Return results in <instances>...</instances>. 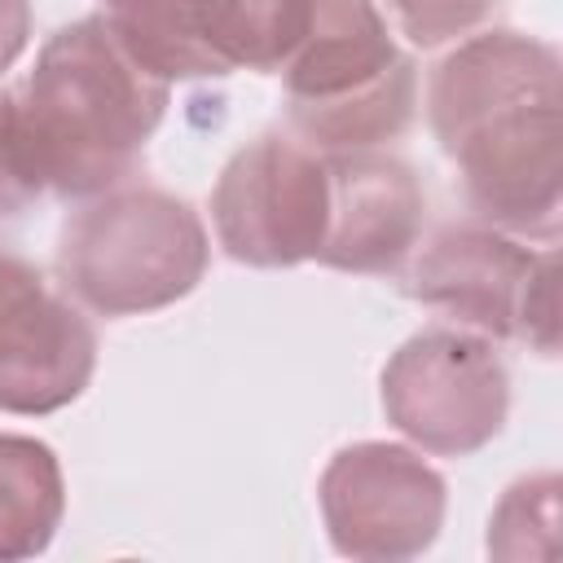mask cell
<instances>
[{"instance_id": "obj_10", "label": "cell", "mask_w": 563, "mask_h": 563, "mask_svg": "<svg viewBox=\"0 0 563 563\" xmlns=\"http://www.w3.org/2000/svg\"><path fill=\"white\" fill-rule=\"evenodd\" d=\"M97 369V330L66 295L31 277L0 299V413L44 418L84 396Z\"/></svg>"}, {"instance_id": "obj_11", "label": "cell", "mask_w": 563, "mask_h": 563, "mask_svg": "<svg viewBox=\"0 0 563 563\" xmlns=\"http://www.w3.org/2000/svg\"><path fill=\"white\" fill-rule=\"evenodd\" d=\"M66 515V475L53 444L0 431V563L35 559Z\"/></svg>"}, {"instance_id": "obj_16", "label": "cell", "mask_w": 563, "mask_h": 563, "mask_svg": "<svg viewBox=\"0 0 563 563\" xmlns=\"http://www.w3.org/2000/svg\"><path fill=\"white\" fill-rule=\"evenodd\" d=\"M44 189V176L35 167L22 114H18V92L0 88V216L26 211Z\"/></svg>"}, {"instance_id": "obj_3", "label": "cell", "mask_w": 563, "mask_h": 563, "mask_svg": "<svg viewBox=\"0 0 563 563\" xmlns=\"http://www.w3.org/2000/svg\"><path fill=\"white\" fill-rule=\"evenodd\" d=\"M202 216L154 185H114L84 198L57 238L66 295L97 317H145L180 303L207 273Z\"/></svg>"}, {"instance_id": "obj_14", "label": "cell", "mask_w": 563, "mask_h": 563, "mask_svg": "<svg viewBox=\"0 0 563 563\" xmlns=\"http://www.w3.org/2000/svg\"><path fill=\"white\" fill-rule=\"evenodd\" d=\"M554 493H559V479L550 471L515 479L501 493V501H497V510L488 519V554H497V559H523V554H532V545H528V532L532 528L545 532V537H554V506H559Z\"/></svg>"}, {"instance_id": "obj_7", "label": "cell", "mask_w": 563, "mask_h": 563, "mask_svg": "<svg viewBox=\"0 0 563 563\" xmlns=\"http://www.w3.org/2000/svg\"><path fill=\"white\" fill-rule=\"evenodd\" d=\"M330 220L325 154L264 132L233 150L211 189V229L246 268H295L317 260Z\"/></svg>"}, {"instance_id": "obj_8", "label": "cell", "mask_w": 563, "mask_h": 563, "mask_svg": "<svg viewBox=\"0 0 563 563\" xmlns=\"http://www.w3.org/2000/svg\"><path fill=\"white\" fill-rule=\"evenodd\" d=\"M317 506L325 537L343 559L400 563L435 545L449 488L418 449L356 440L325 462L317 479Z\"/></svg>"}, {"instance_id": "obj_6", "label": "cell", "mask_w": 563, "mask_h": 563, "mask_svg": "<svg viewBox=\"0 0 563 563\" xmlns=\"http://www.w3.org/2000/svg\"><path fill=\"white\" fill-rule=\"evenodd\" d=\"M378 396L387 422L413 449L471 457L506 427L510 374L493 339L466 325H431L387 356Z\"/></svg>"}, {"instance_id": "obj_4", "label": "cell", "mask_w": 563, "mask_h": 563, "mask_svg": "<svg viewBox=\"0 0 563 563\" xmlns=\"http://www.w3.org/2000/svg\"><path fill=\"white\" fill-rule=\"evenodd\" d=\"M290 128L317 154L378 150L418 114L413 57L374 0H312V22L282 66Z\"/></svg>"}, {"instance_id": "obj_12", "label": "cell", "mask_w": 563, "mask_h": 563, "mask_svg": "<svg viewBox=\"0 0 563 563\" xmlns=\"http://www.w3.org/2000/svg\"><path fill=\"white\" fill-rule=\"evenodd\" d=\"M312 22V0H198V40L216 75L282 70Z\"/></svg>"}, {"instance_id": "obj_2", "label": "cell", "mask_w": 563, "mask_h": 563, "mask_svg": "<svg viewBox=\"0 0 563 563\" xmlns=\"http://www.w3.org/2000/svg\"><path fill=\"white\" fill-rule=\"evenodd\" d=\"M13 92L44 189L92 198L141 163L172 84L150 75L101 13H88L44 40Z\"/></svg>"}, {"instance_id": "obj_17", "label": "cell", "mask_w": 563, "mask_h": 563, "mask_svg": "<svg viewBox=\"0 0 563 563\" xmlns=\"http://www.w3.org/2000/svg\"><path fill=\"white\" fill-rule=\"evenodd\" d=\"M31 44V0H0V75L18 66Z\"/></svg>"}, {"instance_id": "obj_5", "label": "cell", "mask_w": 563, "mask_h": 563, "mask_svg": "<svg viewBox=\"0 0 563 563\" xmlns=\"http://www.w3.org/2000/svg\"><path fill=\"white\" fill-rule=\"evenodd\" d=\"M405 290L484 339L528 343L541 356L559 352V255L532 251L506 229L484 220L440 224Z\"/></svg>"}, {"instance_id": "obj_1", "label": "cell", "mask_w": 563, "mask_h": 563, "mask_svg": "<svg viewBox=\"0 0 563 563\" xmlns=\"http://www.w3.org/2000/svg\"><path fill=\"white\" fill-rule=\"evenodd\" d=\"M427 123L484 224L559 238L563 62L554 44L510 26L457 40L427 75Z\"/></svg>"}, {"instance_id": "obj_9", "label": "cell", "mask_w": 563, "mask_h": 563, "mask_svg": "<svg viewBox=\"0 0 563 563\" xmlns=\"http://www.w3.org/2000/svg\"><path fill=\"white\" fill-rule=\"evenodd\" d=\"M330 176V220L317 264L334 273L387 277L396 273L427 224V189L418 172L383 150L325 154Z\"/></svg>"}, {"instance_id": "obj_18", "label": "cell", "mask_w": 563, "mask_h": 563, "mask_svg": "<svg viewBox=\"0 0 563 563\" xmlns=\"http://www.w3.org/2000/svg\"><path fill=\"white\" fill-rule=\"evenodd\" d=\"M31 277H40L35 273V264H26L22 255H9V251H0V299H9L18 286H26Z\"/></svg>"}, {"instance_id": "obj_13", "label": "cell", "mask_w": 563, "mask_h": 563, "mask_svg": "<svg viewBox=\"0 0 563 563\" xmlns=\"http://www.w3.org/2000/svg\"><path fill=\"white\" fill-rule=\"evenodd\" d=\"M101 18L114 40L163 84L216 79V66L198 40V0H101Z\"/></svg>"}, {"instance_id": "obj_15", "label": "cell", "mask_w": 563, "mask_h": 563, "mask_svg": "<svg viewBox=\"0 0 563 563\" xmlns=\"http://www.w3.org/2000/svg\"><path fill=\"white\" fill-rule=\"evenodd\" d=\"M387 9L409 44L440 48L449 40H466L479 22H488L497 0H387Z\"/></svg>"}]
</instances>
